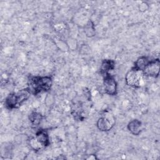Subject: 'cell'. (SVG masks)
<instances>
[{
  "label": "cell",
  "instance_id": "cell-12",
  "mask_svg": "<svg viewBox=\"0 0 160 160\" xmlns=\"http://www.w3.org/2000/svg\"><path fill=\"white\" fill-rule=\"evenodd\" d=\"M84 32L88 37H92L95 34V26L92 21H89L84 27Z\"/></svg>",
  "mask_w": 160,
  "mask_h": 160
},
{
  "label": "cell",
  "instance_id": "cell-2",
  "mask_svg": "<svg viewBox=\"0 0 160 160\" xmlns=\"http://www.w3.org/2000/svg\"><path fill=\"white\" fill-rule=\"evenodd\" d=\"M31 94L29 88H24L17 92L9 94L5 99V106L9 109L18 108L27 101Z\"/></svg>",
  "mask_w": 160,
  "mask_h": 160
},
{
  "label": "cell",
  "instance_id": "cell-7",
  "mask_svg": "<svg viewBox=\"0 0 160 160\" xmlns=\"http://www.w3.org/2000/svg\"><path fill=\"white\" fill-rule=\"evenodd\" d=\"M103 87L104 92L110 96H114L117 94L118 84L113 76L109 73L104 75Z\"/></svg>",
  "mask_w": 160,
  "mask_h": 160
},
{
  "label": "cell",
  "instance_id": "cell-1",
  "mask_svg": "<svg viewBox=\"0 0 160 160\" xmlns=\"http://www.w3.org/2000/svg\"><path fill=\"white\" fill-rule=\"evenodd\" d=\"M29 89L31 93L37 95L39 92L49 91L52 84L51 76H32L29 79Z\"/></svg>",
  "mask_w": 160,
  "mask_h": 160
},
{
  "label": "cell",
  "instance_id": "cell-4",
  "mask_svg": "<svg viewBox=\"0 0 160 160\" xmlns=\"http://www.w3.org/2000/svg\"><path fill=\"white\" fill-rule=\"evenodd\" d=\"M144 74L142 71L132 68L125 75V81L127 85L137 88L141 86Z\"/></svg>",
  "mask_w": 160,
  "mask_h": 160
},
{
  "label": "cell",
  "instance_id": "cell-10",
  "mask_svg": "<svg viewBox=\"0 0 160 160\" xmlns=\"http://www.w3.org/2000/svg\"><path fill=\"white\" fill-rule=\"evenodd\" d=\"M42 115L38 112H32L29 116V119L33 126H38L42 119Z\"/></svg>",
  "mask_w": 160,
  "mask_h": 160
},
{
  "label": "cell",
  "instance_id": "cell-8",
  "mask_svg": "<svg viewBox=\"0 0 160 160\" xmlns=\"http://www.w3.org/2000/svg\"><path fill=\"white\" fill-rule=\"evenodd\" d=\"M127 128L132 134L138 136L142 131V122L139 120L134 119L129 122Z\"/></svg>",
  "mask_w": 160,
  "mask_h": 160
},
{
  "label": "cell",
  "instance_id": "cell-3",
  "mask_svg": "<svg viewBox=\"0 0 160 160\" xmlns=\"http://www.w3.org/2000/svg\"><path fill=\"white\" fill-rule=\"evenodd\" d=\"M50 144L49 134L45 129H39L34 137L29 140V145L34 151H39L48 146Z\"/></svg>",
  "mask_w": 160,
  "mask_h": 160
},
{
  "label": "cell",
  "instance_id": "cell-5",
  "mask_svg": "<svg viewBox=\"0 0 160 160\" xmlns=\"http://www.w3.org/2000/svg\"><path fill=\"white\" fill-rule=\"evenodd\" d=\"M115 124V118L109 112H104L97 121L96 126L101 131H109Z\"/></svg>",
  "mask_w": 160,
  "mask_h": 160
},
{
  "label": "cell",
  "instance_id": "cell-11",
  "mask_svg": "<svg viewBox=\"0 0 160 160\" xmlns=\"http://www.w3.org/2000/svg\"><path fill=\"white\" fill-rule=\"evenodd\" d=\"M149 60L148 57H146V56H141V57L138 58L137 59V60L135 61L133 68L142 71L144 67L146 66L147 63L149 62Z\"/></svg>",
  "mask_w": 160,
  "mask_h": 160
},
{
  "label": "cell",
  "instance_id": "cell-9",
  "mask_svg": "<svg viewBox=\"0 0 160 160\" xmlns=\"http://www.w3.org/2000/svg\"><path fill=\"white\" fill-rule=\"evenodd\" d=\"M115 68V61L112 59L102 60L100 68L101 73L104 76L109 74V71L113 70Z\"/></svg>",
  "mask_w": 160,
  "mask_h": 160
},
{
  "label": "cell",
  "instance_id": "cell-6",
  "mask_svg": "<svg viewBox=\"0 0 160 160\" xmlns=\"http://www.w3.org/2000/svg\"><path fill=\"white\" fill-rule=\"evenodd\" d=\"M159 66L160 61L158 58L149 60L142 71L144 76L158 78L159 73Z\"/></svg>",
  "mask_w": 160,
  "mask_h": 160
},
{
  "label": "cell",
  "instance_id": "cell-13",
  "mask_svg": "<svg viewBox=\"0 0 160 160\" xmlns=\"http://www.w3.org/2000/svg\"><path fill=\"white\" fill-rule=\"evenodd\" d=\"M146 6H148V5L146 4V3L145 2H143L142 4H141L139 6V10L141 11H146L147 9L146 8Z\"/></svg>",
  "mask_w": 160,
  "mask_h": 160
},
{
  "label": "cell",
  "instance_id": "cell-14",
  "mask_svg": "<svg viewBox=\"0 0 160 160\" xmlns=\"http://www.w3.org/2000/svg\"><path fill=\"white\" fill-rule=\"evenodd\" d=\"M92 156H93V155H90V156H89L88 158H87L86 159H97V158L96 157V156H94V157H92Z\"/></svg>",
  "mask_w": 160,
  "mask_h": 160
}]
</instances>
